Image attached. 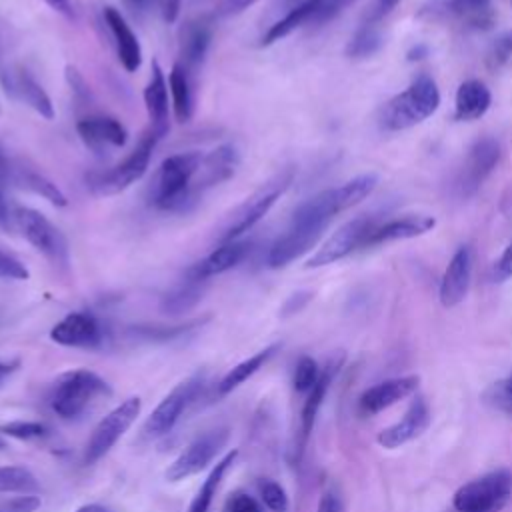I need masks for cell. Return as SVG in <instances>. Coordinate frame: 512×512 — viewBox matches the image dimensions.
I'll return each mask as SVG.
<instances>
[{
    "mask_svg": "<svg viewBox=\"0 0 512 512\" xmlns=\"http://www.w3.org/2000/svg\"><path fill=\"white\" fill-rule=\"evenodd\" d=\"M74 512H112L108 506H102V504H84L80 508H76Z\"/></svg>",
    "mask_w": 512,
    "mask_h": 512,
    "instance_id": "56",
    "label": "cell"
},
{
    "mask_svg": "<svg viewBox=\"0 0 512 512\" xmlns=\"http://www.w3.org/2000/svg\"><path fill=\"white\" fill-rule=\"evenodd\" d=\"M194 76L180 64L174 62L170 74H168V90H170V102L172 110L178 122H190L194 114Z\"/></svg>",
    "mask_w": 512,
    "mask_h": 512,
    "instance_id": "32",
    "label": "cell"
},
{
    "mask_svg": "<svg viewBox=\"0 0 512 512\" xmlns=\"http://www.w3.org/2000/svg\"><path fill=\"white\" fill-rule=\"evenodd\" d=\"M326 0H278V18L268 24L260 38V46H270L290 32H294L304 22L312 20Z\"/></svg>",
    "mask_w": 512,
    "mask_h": 512,
    "instance_id": "19",
    "label": "cell"
},
{
    "mask_svg": "<svg viewBox=\"0 0 512 512\" xmlns=\"http://www.w3.org/2000/svg\"><path fill=\"white\" fill-rule=\"evenodd\" d=\"M76 132L80 140L92 150V152H108L112 148H122L128 140L126 126L106 114H88L76 122Z\"/></svg>",
    "mask_w": 512,
    "mask_h": 512,
    "instance_id": "14",
    "label": "cell"
},
{
    "mask_svg": "<svg viewBox=\"0 0 512 512\" xmlns=\"http://www.w3.org/2000/svg\"><path fill=\"white\" fill-rule=\"evenodd\" d=\"M426 54H428V48H426L424 44H418V46H414V48L408 52V62H414V60H422Z\"/></svg>",
    "mask_w": 512,
    "mask_h": 512,
    "instance_id": "55",
    "label": "cell"
},
{
    "mask_svg": "<svg viewBox=\"0 0 512 512\" xmlns=\"http://www.w3.org/2000/svg\"><path fill=\"white\" fill-rule=\"evenodd\" d=\"M508 278H512V244L502 252V256L498 258V262L494 264V270H492L494 282H504Z\"/></svg>",
    "mask_w": 512,
    "mask_h": 512,
    "instance_id": "45",
    "label": "cell"
},
{
    "mask_svg": "<svg viewBox=\"0 0 512 512\" xmlns=\"http://www.w3.org/2000/svg\"><path fill=\"white\" fill-rule=\"evenodd\" d=\"M500 160V144L492 136L474 140L468 148L464 164L456 176V192L462 198H470L480 190L486 178L494 172Z\"/></svg>",
    "mask_w": 512,
    "mask_h": 512,
    "instance_id": "13",
    "label": "cell"
},
{
    "mask_svg": "<svg viewBox=\"0 0 512 512\" xmlns=\"http://www.w3.org/2000/svg\"><path fill=\"white\" fill-rule=\"evenodd\" d=\"M206 282L208 280L200 278L192 268H188L184 278L160 298V310L168 316H180L190 312L202 300Z\"/></svg>",
    "mask_w": 512,
    "mask_h": 512,
    "instance_id": "28",
    "label": "cell"
},
{
    "mask_svg": "<svg viewBox=\"0 0 512 512\" xmlns=\"http://www.w3.org/2000/svg\"><path fill=\"white\" fill-rule=\"evenodd\" d=\"M236 456H238V450H230L228 454H224L222 460L216 462V466L210 470V474H208L206 480L202 482L200 490L196 492L194 500L190 502L188 512H208V510H210L212 498L216 496V490H218V486H220V482H222L226 470L234 464Z\"/></svg>",
    "mask_w": 512,
    "mask_h": 512,
    "instance_id": "34",
    "label": "cell"
},
{
    "mask_svg": "<svg viewBox=\"0 0 512 512\" xmlns=\"http://www.w3.org/2000/svg\"><path fill=\"white\" fill-rule=\"evenodd\" d=\"M258 494L264 502V506L270 512H288V494L286 490L272 478H260L258 480Z\"/></svg>",
    "mask_w": 512,
    "mask_h": 512,
    "instance_id": "39",
    "label": "cell"
},
{
    "mask_svg": "<svg viewBox=\"0 0 512 512\" xmlns=\"http://www.w3.org/2000/svg\"><path fill=\"white\" fill-rule=\"evenodd\" d=\"M338 364L340 362H332L328 364L318 382L314 384V388L306 394V400L302 404V410H300V424H298V434H296V442H294V460L298 462L306 450V444L310 440V434H312V428H314V422H316V416H318V410L324 402V396L330 388V382H332V376L336 374L338 370Z\"/></svg>",
    "mask_w": 512,
    "mask_h": 512,
    "instance_id": "24",
    "label": "cell"
},
{
    "mask_svg": "<svg viewBox=\"0 0 512 512\" xmlns=\"http://www.w3.org/2000/svg\"><path fill=\"white\" fill-rule=\"evenodd\" d=\"M142 410V402L138 396H130L122 400L118 406H114L92 430L88 444H86V454L84 460L86 464L98 462L102 456H106L112 446L124 436V432L134 424Z\"/></svg>",
    "mask_w": 512,
    "mask_h": 512,
    "instance_id": "10",
    "label": "cell"
},
{
    "mask_svg": "<svg viewBox=\"0 0 512 512\" xmlns=\"http://www.w3.org/2000/svg\"><path fill=\"white\" fill-rule=\"evenodd\" d=\"M228 442V430L226 428H214L204 432L202 436L194 438L166 468V478L170 482H180L184 478H190L204 470L216 454L226 446Z\"/></svg>",
    "mask_w": 512,
    "mask_h": 512,
    "instance_id": "12",
    "label": "cell"
},
{
    "mask_svg": "<svg viewBox=\"0 0 512 512\" xmlns=\"http://www.w3.org/2000/svg\"><path fill=\"white\" fill-rule=\"evenodd\" d=\"M158 144V138L152 132H144L142 138L138 140L136 148L118 164H114L108 170L92 172L86 176V186L96 194V196H114L130 188L134 182H138L152 160V152Z\"/></svg>",
    "mask_w": 512,
    "mask_h": 512,
    "instance_id": "6",
    "label": "cell"
},
{
    "mask_svg": "<svg viewBox=\"0 0 512 512\" xmlns=\"http://www.w3.org/2000/svg\"><path fill=\"white\" fill-rule=\"evenodd\" d=\"M50 338L68 348H94L102 342L104 332L96 316L88 312H70L52 326Z\"/></svg>",
    "mask_w": 512,
    "mask_h": 512,
    "instance_id": "15",
    "label": "cell"
},
{
    "mask_svg": "<svg viewBox=\"0 0 512 512\" xmlns=\"http://www.w3.org/2000/svg\"><path fill=\"white\" fill-rule=\"evenodd\" d=\"M248 252V244L242 240H232V242H222L218 244L208 256H204L202 260H198L196 264H192L190 268L204 280L224 274L228 270H232L234 266H238L244 256Z\"/></svg>",
    "mask_w": 512,
    "mask_h": 512,
    "instance_id": "29",
    "label": "cell"
},
{
    "mask_svg": "<svg viewBox=\"0 0 512 512\" xmlns=\"http://www.w3.org/2000/svg\"><path fill=\"white\" fill-rule=\"evenodd\" d=\"M52 10H56L58 14H62L64 18L72 20L74 18V6L70 0H44Z\"/></svg>",
    "mask_w": 512,
    "mask_h": 512,
    "instance_id": "52",
    "label": "cell"
},
{
    "mask_svg": "<svg viewBox=\"0 0 512 512\" xmlns=\"http://www.w3.org/2000/svg\"><path fill=\"white\" fill-rule=\"evenodd\" d=\"M382 46V34L374 22H362L346 44L348 58H368Z\"/></svg>",
    "mask_w": 512,
    "mask_h": 512,
    "instance_id": "35",
    "label": "cell"
},
{
    "mask_svg": "<svg viewBox=\"0 0 512 512\" xmlns=\"http://www.w3.org/2000/svg\"><path fill=\"white\" fill-rule=\"evenodd\" d=\"M16 366H18V362H0V386L16 370Z\"/></svg>",
    "mask_w": 512,
    "mask_h": 512,
    "instance_id": "54",
    "label": "cell"
},
{
    "mask_svg": "<svg viewBox=\"0 0 512 512\" xmlns=\"http://www.w3.org/2000/svg\"><path fill=\"white\" fill-rule=\"evenodd\" d=\"M470 280H472V248L464 244L454 252V256L450 258L440 278V290H438L440 304L444 308L458 306L468 294Z\"/></svg>",
    "mask_w": 512,
    "mask_h": 512,
    "instance_id": "18",
    "label": "cell"
},
{
    "mask_svg": "<svg viewBox=\"0 0 512 512\" xmlns=\"http://www.w3.org/2000/svg\"><path fill=\"white\" fill-rule=\"evenodd\" d=\"M170 100H168V82L160 68V62H152L150 78L144 88V106L148 114V132L158 140L164 138L170 130Z\"/></svg>",
    "mask_w": 512,
    "mask_h": 512,
    "instance_id": "16",
    "label": "cell"
},
{
    "mask_svg": "<svg viewBox=\"0 0 512 512\" xmlns=\"http://www.w3.org/2000/svg\"><path fill=\"white\" fill-rule=\"evenodd\" d=\"M440 106V90L432 76L418 74L404 92L396 94L382 110V128L388 132L408 130L430 118Z\"/></svg>",
    "mask_w": 512,
    "mask_h": 512,
    "instance_id": "3",
    "label": "cell"
},
{
    "mask_svg": "<svg viewBox=\"0 0 512 512\" xmlns=\"http://www.w3.org/2000/svg\"><path fill=\"white\" fill-rule=\"evenodd\" d=\"M430 424V410H428V404L422 396H416L406 414L392 426L384 428L378 432V438L376 442L382 446V448H388V450H394L414 438H418Z\"/></svg>",
    "mask_w": 512,
    "mask_h": 512,
    "instance_id": "21",
    "label": "cell"
},
{
    "mask_svg": "<svg viewBox=\"0 0 512 512\" xmlns=\"http://www.w3.org/2000/svg\"><path fill=\"white\" fill-rule=\"evenodd\" d=\"M482 402L486 406H490L492 410L506 414L508 418H512V374L506 378H500L496 382H492L484 394H482Z\"/></svg>",
    "mask_w": 512,
    "mask_h": 512,
    "instance_id": "37",
    "label": "cell"
},
{
    "mask_svg": "<svg viewBox=\"0 0 512 512\" xmlns=\"http://www.w3.org/2000/svg\"><path fill=\"white\" fill-rule=\"evenodd\" d=\"M6 180H10L12 184L44 198L46 202L54 204V206H66L68 200L64 196V192L50 180L46 178L42 172H38L36 168L28 166L22 160H8V174Z\"/></svg>",
    "mask_w": 512,
    "mask_h": 512,
    "instance_id": "26",
    "label": "cell"
},
{
    "mask_svg": "<svg viewBox=\"0 0 512 512\" xmlns=\"http://www.w3.org/2000/svg\"><path fill=\"white\" fill-rule=\"evenodd\" d=\"M202 156L204 154L196 150L178 152L160 164L150 188V200L158 210L182 212L196 202L192 182L202 164Z\"/></svg>",
    "mask_w": 512,
    "mask_h": 512,
    "instance_id": "2",
    "label": "cell"
},
{
    "mask_svg": "<svg viewBox=\"0 0 512 512\" xmlns=\"http://www.w3.org/2000/svg\"><path fill=\"white\" fill-rule=\"evenodd\" d=\"M398 2L400 0H374V4L370 6L364 22H374V24L380 22L384 16H388L398 6Z\"/></svg>",
    "mask_w": 512,
    "mask_h": 512,
    "instance_id": "47",
    "label": "cell"
},
{
    "mask_svg": "<svg viewBox=\"0 0 512 512\" xmlns=\"http://www.w3.org/2000/svg\"><path fill=\"white\" fill-rule=\"evenodd\" d=\"M4 86L6 90L24 102L28 108H32L36 114H40L46 120L54 118V104L48 96V92L42 88V84L24 68H14L4 74Z\"/></svg>",
    "mask_w": 512,
    "mask_h": 512,
    "instance_id": "22",
    "label": "cell"
},
{
    "mask_svg": "<svg viewBox=\"0 0 512 512\" xmlns=\"http://www.w3.org/2000/svg\"><path fill=\"white\" fill-rule=\"evenodd\" d=\"M154 4H156L158 12H160V16H162V20H164L166 24L176 22V18H178V14H180V4H182V0H154Z\"/></svg>",
    "mask_w": 512,
    "mask_h": 512,
    "instance_id": "49",
    "label": "cell"
},
{
    "mask_svg": "<svg viewBox=\"0 0 512 512\" xmlns=\"http://www.w3.org/2000/svg\"><path fill=\"white\" fill-rule=\"evenodd\" d=\"M278 348H280V344L266 346L264 350H260V352L248 356L246 360H242V362H238L234 368H230V370L222 376V380L218 382V394L226 396V394H230L232 390H236L240 384H244L248 378H252V376L276 354Z\"/></svg>",
    "mask_w": 512,
    "mask_h": 512,
    "instance_id": "33",
    "label": "cell"
},
{
    "mask_svg": "<svg viewBox=\"0 0 512 512\" xmlns=\"http://www.w3.org/2000/svg\"><path fill=\"white\" fill-rule=\"evenodd\" d=\"M110 386L96 372L78 368L58 376L50 392V408L64 420L82 416L98 398L108 396Z\"/></svg>",
    "mask_w": 512,
    "mask_h": 512,
    "instance_id": "4",
    "label": "cell"
},
{
    "mask_svg": "<svg viewBox=\"0 0 512 512\" xmlns=\"http://www.w3.org/2000/svg\"><path fill=\"white\" fill-rule=\"evenodd\" d=\"M492 96L484 82L466 80L458 86L454 98V118L458 122H472L482 118L490 108Z\"/></svg>",
    "mask_w": 512,
    "mask_h": 512,
    "instance_id": "30",
    "label": "cell"
},
{
    "mask_svg": "<svg viewBox=\"0 0 512 512\" xmlns=\"http://www.w3.org/2000/svg\"><path fill=\"white\" fill-rule=\"evenodd\" d=\"M0 432L10 438H16V440H36V438H44L48 434V428L42 422L14 420V422L2 424Z\"/></svg>",
    "mask_w": 512,
    "mask_h": 512,
    "instance_id": "40",
    "label": "cell"
},
{
    "mask_svg": "<svg viewBox=\"0 0 512 512\" xmlns=\"http://www.w3.org/2000/svg\"><path fill=\"white\" fill-rule=\"evenodd\" d=\"M4 448H6V440H4V436L0 432V450H4Z\"/></svg>",
    "mask_w": 512,
    "mask_h": 512,
    "instance_id": "58",
    "label": "cell"
},
{
    "mask_svg": "<svg viewBox=\"0 0 512 512\" xmlns=\"http://www.w3.org/2000/svg\"><path fill=\"white\" fill-rule=\"evenodd\" d=\"M212 32H214V26L212 22L202 16L198 20H192L188 22L184 34H182V48H180V64L192 74L196 76L204 58H206V52H208V46L212 42Z\"/></svg>",
    "mask_w": 512,
    "mask_h": 512,
    "instance_id": "27",
    "label": "cell"
},
{
    "mask_svg": "<svg viewBox=\"0 0 512 512\" xmlns=\"http://www.w3.org/2000/svg\"><path fill=\"white\" fill-rule=\"evenodd\" d=\"M204 380H206V374L196 372V374L188 376L186 380L178 382L148 416V420L144 424L146 434L148 436L168 434L178 424V420L182 418L186 408L198 398V394L204 388Z\"/></svg>",
    "mask_w": 512,
    "mask_h": 512,
    "instance_id": "11",
    "label": "cell"
},
{
    "mask_svg": "<svg viewBox=\"0 0 512 512\" xmlns=\"http://www.w3.org/2000/svg\"><path fill=\"white\" fill-rule=\"evenodd\" d=\"M0 278L2 280H28L30 270L22 260L0 246Z\"/></svg>",
    "mask_w": 512,
    "mask_h": 512,
    "instance_id": "42",
    "label": "cell"
},
{
    "mask_svg": "<svg viewBox=\"0 0 512 512\" xmlns=\"http://www.w3.org/2000/svg\"><path fill=\"white\" fill-rule=\"evenodd\" d=\"M378 184L376 174H360L336 188L322 190L308 200H304L292 214L290 224L324 232L328 224L344 210L360 204L368 198Z\"/></svg>",
    "mask_w": 512,
    "mask_h": 512,
    "instance_id": "1",
    "label": "cell"
},
{
    "mask_svg": "<svg viewBox=\"0 0 512 512\" xmlns=\"http://www.w3.org/2000/svg\"><path fill=\"white\" fill-rule=\"evenodd\" d=\"M124 6L132 12V14H142L146 10V2L148 0H122Z\"/></svg>",
    "mask_w": 512,
    "mask_h": 512,
    "instance_id": "53",
    "label": "cell"
},
{
    "mask_svg": "<svg viewBox=\"0 0 512 512\" xmlns=\"http://www.w3.org/2000/svg\"><path fill=\"white\" fill-rule=\"evenodd\" d=\"M6 174H8V158L0 146V178L6 182Z\"/></svg>",
    "mask_w": 512,
    "mask_h": 512,
    "instance_id": "57",
    "label": "cell"
},
{
    "mask_svg": "<svg viewBox=\"0 0 512 512\" xmlns=\"http://www.w3.org/2000/svg\"><path fill=\"white\" fill-rule=\"evenodd\" d=\"M294 180V170H282L274 174L270 180H266L258 190H254L228 218L224 228L218 234V242H232L240 240L242 234L250 232L276 204V200L290 188Z\"/></svg>",
    "mask_w": 512,
    "mask_h": 512,
    "instance_id": "5",
    "label": "cell"
},
{
    "mask_svg": "<svg viewBox=\"0 0 512 512\" xmlns=\"http://www.w3.org/2000/svg\"><path fill=\"white\" fill-rule=\"evenodd\" d=\"M238 162H240V156L232 144H222L210 150L206 156H202V164L192 182L194 198L202 196L208 188L218 186L228 178H232L238 168Z\"/></svg>",
    "mask_w": 512,
    "mask_h": 512,
    "instance_id": "17",
    "label": "cell"
},
{
    "mask_svg": "<svg viewBox=\"0 0 512 512\" xmlns=\"http://www.w3.org/2000/svg\"><path fill=\"white\" fill-rule=\"evenodd\" d=\"M418 382H420V378L416 374L378 382L362 392V396L358 398V410L364 416H374V414L394 406L396 402L404 400L406 396L414 394L418 388Z\"/></svg>",
    "mask_w": 512,
    "mask_h": 512,
    "instance_id": "20",
    "label": "cell"
},
{
    "mask_svg": "<svg viewBox=\"0 0 512 512\" xmlns=\"http://www.w3.org/2000/svg\"><path fill=\"white\" fill-rule=\"evenodd\" d=\"M316 512H344V502H342L340 494L332 488L324 490V494L320 496Z\"/></svg>",
    "mask_w": 512,
    "mask_h": 512,
    "instance_id": "46",
    "label": "cell"
},
{
    "mask_svg": "<svg viewBox=\"0 0 512 512\" xmlns=\"http://www.w3.org/2000/svg\"><path fill=\"white\" fill-rule=\"evenodd\" d=\"M224 512H262L260 504L246 492H234L228 496Z\"/></svg>",
    "mask_w": 512,
    "mask_h": 512,
    "instance_id": "43",
    "label": "cell"
},
{
    "mask_svg": "<svg viewBox=\"0 0 512 512\" xmlns=\"http://www.w3.org/2000/svg\"><path fill=\"white\" fill-rule=\"evenodd\" d=\"M444 8L464 28L486 32L496 24V10L492 0H444Z\"/></svg>",
    "mask_w": 512,
    "mask_h": 512,
    "instance_id": "31",
    "label": "cell"
},
{
    "mask_svg": "<svg viewBox=\"0 0 512 512\" xmlns=\"http://www.w3.org/2000/svg\"><path fill=\"white\" fill-rule=\"evenodd\" d=\"M40 506V498L36 494H20L2 504L0 512H34Z\"/></svg>",
    "mask_w": 512,
    "mask_h": 512,
    "instance_id": "44",
    "label": "cell"
},
{
    "mask_svg": "<svg viewBox=\"0 0 512 512\" xmlns=\"http://www.w3.org/2000/svg\"><path fill=\"white\" fill-rule=\"evenodd\" d=\"M378 226L376 216L372 214H362L356 216L352 220H348L346 224H342L308 260H306V268H320V266H328L334 264L346 256H350L356 250H362L366 246L368 236L372 234V230Z\"/></svg>",
    "mask_w": 512,
    "mask_h": 512,
    "instance_id": "9",
    "label": "cell"
},
{
    "mask_svg": "<svg viewBox=\"0 0 512 512\" xmlns=\"http://www.w3.org/2000/svg\"><path fill=\"white\" fill-rule=\"evenodd\" d=\"M512 496V472L494 470L460 486L452 496L456 512H500Z\"/></svg>",
    "mask_w": 512,
    "mask_h": 512,
    "instance_id": "7",
    "label": "cell"
},
{
    "mask_svg": "<svg viewBox=\"0 0 512 512\" xmlns=\"http://www.w3.org/2000/svg\"><path fill=\"white\" fill-rule=\"evenodd\" d=\"M310 298H312V292H296V294H292L286 300L284 308H282V316H290V314L302 310L310 302Z\"/></svg>",
    "mask_w": 512,
    "mask_h": 512,
    "instance_id": "50",
    "label": "cell"
},
{
    "mask_svg": "<svg viewBox=\"0 0 512 512\" xmlns=\"http://www.w3.org/2000/svg\"><path fill=\"white\" fill-rule=\"evenodd\" d=\"M320 374H322V370L314 358H310V356L298 358V362L294 366V376H292L294 390L300 394H308L314 388V384L318 382Z\"/></svg>",
    "mask_w": 512,
    "mask_h": 512,
    "instance_id": "38",
    "label": "cell"
},
{
    "mask_svg": "<svg viewBox=\"0 0 512 512\" xmlns=\"http://www.w3.org/2000/svg\"><path fill=\"white\" fill-rule=\"evenodd\" d=\"M40 490L38 478L24 466L0 468V492L6 494H36Z\"/></svg>",
    "mask_w": 512,
    "mask_h": 512,
    "instance_id": "36",
    "label": "cell"
},
{
    "mask_svg": "<svg viewBox=\"0 0 512 512\" xmlns=\"http://www.w3.org/2000/svg\"><path fill=\"white\" fill-rule=\"evenodd\" d=\"M12 220L32 248H36L42 256H46L54 266H68L70 262L68 240L60 232V228H56L42 212L28 206H16L12 210Z\"/></svg>",
    "mask_w": 512,
    "mask_h": 512,
    "instance_id": "8",
    "label": "cell"
},
{
    "mask_svg": "<svg viewBox=\"0 0 512 512\" xmlns=\"http://www.w3.org/2000/svg\"><path fill=\"white\" fill-rule=\"evenodd\" d=\"M434 226H436V218L428 214H404V216L386 220L382 224L378 222V226L368 236L364 248H374V246L396 242V240L416 238L430 232Z\"/></svg>",
    "mask_w": 512,
    "mask_h": 512,
    "instance_id": "23",
    "label": "cell"
},
{
    "mask_svg": "<svg viewBox=\"0 0 512 512\" xmlns=\"http://www.w3.org/2000/svg\"><path fill=\"white\" fill-rule=\"evenodd\" d=\"M258 0H226L222 4V12L226 16H234V14H240L244 10H248L250 6H254Z\"/></svg>",
    "mask_w": 512,
    "mask_h": 512,
    "instance_id": "51",
    "label": "cell"
},
{
    "mask_svg": "<svg viewBox=\"0 0 512 512\" xmlns=\"http://www.w3.org/2000/svg\"><path fill=\"white\" fill-rule=\"evenodd\" d=\"M512 58V30H506L504 34H500L490 50H488V66L492 70H498L502 66H506Z\"/></svg>",
    "mask_w": 512,
    "mask_h": 512,
    "instance_id": "41",
    "label": "cell"
},
{
    "mask_svg": "<svg viewBox=\"0 0 512 512\" xmlns=\"http://www.w3.org/2000/svg\"><path fill=\"white\" fill-rule=\"evenodd\" d=\"M356 0H326L322 4V8L318 10V14L314 16L316 22H324V20H330L332 16H336L338 12H342L344 8H348L350 4H354Z\"/></svg>",
    "mask_w": 512,
    "mask_h": 512,
    "instance_id": "48",
    "label": "cell"
},
{
    "mask_svg": "<svg viewBox=\"0 0 512 512\" xmlns=\"http://www.w3.org/2000/svg\"><path fill=\"white\" fill-rule=\"evenodd\" d=\"M104 22L110 30V36L116 46L118 60L126 72H136L142 64V46L138 42V36L130 28V24L124 20L120 10L106 6L104 8Z\"/></svg>",
    "mask_w": 512,
    "mask_h": 512,
    "instance_id": "25",
    "label": "cell"
}]
</instances>
